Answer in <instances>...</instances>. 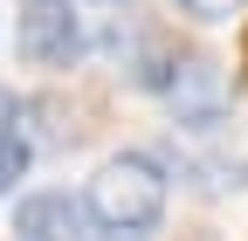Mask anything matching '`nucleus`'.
<instances>
[{
    "mask_svg": "<svg viewBox=\"0 0 248 241\" xmlns=\"http://www.w3.org/2000/svg\"><path fill=\"white\" fill-rule=\"evenodd\" d=\"M83 214L97 227V241H152V227L166 221V166L152 152L104 159L97 179L83 186Z\"/></svg>",
    "mask_w": 248,
    "mask_h": 241,
    "instance_id": "1",
    "label": "nucleus"
},
{
    "mask_svg": "<svg viewBox=\"0 0 248 241\" xmlns=\"http://www.w3.org/2000/svg\"><path fill=\"white\" fill-rule=\"evenodd\" d=\"M14 48L35 69H69L83 55V14L76 0H21L14 7Z\"/></svg>",
    "mask_w": 248,
    "mask_h": 241,
    "instance_id": "2",
    "label": "nucleus"
},
{
    "mask_svg": "<svg viewBox=\"0 0 248 241\" xmlns=\"http://www.w3.org/2000/svg\"><path fill=\"white\" fill-rule=\"evenodd\" d=\"M117 48H124V76L138 90H152V97H166L179 62L193 55V48H179V35L166 21H131V35H117Z\"/></svg>",
    "mask_w": 248,
    "mask_h": 241,
    "instance_id": "3",
    "label": "nucleus"
},
{
    "mask_svg": "<svg viewBox=\"0 0 248 241\" xmlns=\"http://www.w3.org/2000/svg\"><path fill=\"white\" fill-rule=\"evenodd\" d=\"M28 117H35V138L55 145V152H69V145H90L97 138V117H104V97L97 90H42L35 104H28Z\"/></svg>",
    "mask_w": 248,
    "mask_h": 241,
    "instance_id": "4",
    "label": "nucleus"
},
{
    "mask_svg": "<svg viewBox=\"0 0 248 241\" xmlns=\"http://www.w3.org/2000/svg\"><path fill=\"white\" fill-rule=\"evenodd\" d=\"M166 104L179 110V124H193V131L221 124V104H228V76H221V62H214V55H186L179 76H172V90H166Z\"/></svg>",
    "mask_w": 248,
    "mask_h": 241,
    "instance_id": "5",
    "label": "nucleus"
},
{
    "mask_svg": "<svg viewBox=\"0 0 248 241\" xmlns=\"http://www.w3.org/2000/svg\"><path fill=\"white\" fill-rule=\"evenodd\" d=\"M14 241H97V227L69 193H28L14 207Z\"/></svg>",
    "mask_w": 248,
    "mask_h": 241,
    "instance_id": "6",
    "label": "nucleus"
},
{
    "mask_svg": "<svg viewBox=\"0 0 248 241\" xmlns=\"http://www.w3.org/2000/svg\"><path fill=\"white\" fill-rule=\"evenodd\" d=\"M21 172H28V145L21 138H0V193H14Z\"/></svg>",
    "mask_w": 248,
    "mask_h": 241,
    "instance_id": "7",
    "label": "nucleus"
},
{
    "mask_svg": "<svg viewBox=\"0 0 248 241\" xmlns=\"http://www.w3.org/2000/svg\"><path fill=\"white\" fill-rule=\"evenodd\" d=\"M179 7L193 14V21H234V14H241V0H179Z\"/></svg>",
    "mask_w": 248,
    "mask_h": 241,
    "instance_id": "8",
    "label": "nucleus"
},
{
    "mask_svg": "<svg viewBox=\"0 0 248 241\" xmlns=\"http://www.w3.org/2000/svg\"><path fill=\"white\" fill-rule=\"evenodd\" d=\"M0 138H14V97L0 90Z\"/></svg>",
    "mask_w": 248,
    "mask_h": 241,
    "instance_id": "9",
    "label": "nucleus"
},
{
    "mask_svg": "<svg viewBox=\"0 0 248 241\" xmlns=\"http://www.w3.org/2000/svg\"><path fill=\"white\" fill-rule=\"evenodd\" d=\"M241 83H248V28H241Z\"/></svg>",
    "mask_w": 248,
    "mask_h": 241,
    "instance_id": "10",
    "label": "nucleus"
},
{
    "mask_svg": "<svg viewBox=\"0 0 248 241\" xmlns=\"http://www.w3.org/2000/svg\"><path fill=\"white\" fill-rule=\"evenodd\" d=\"M179 241H214V234H207V227H193V234H179Z\"/></svg>",
    "mask_w": 248,
    "mask_h": 241,
    "instance_id": "11",
    "label": "nucleus"
},
{
    "mask_svg": "<svg viewBox=\"0 0 248 241\" xmlns=\"http://www.w3.org/2000/svg\"><path fill=\"white\" fill-rule=\"evenodd\" d=\"M104 7H124V0H104Z\"/></svg>",
    "mask_w": 248,
    "mask_h": 241,
    "instance_id": "12",
    "label": "nucleus"
},
{
    "mask_svg": "<svg viewBox=\"0 0 248 241\" xmlns=\"http://www.w3.org/2000/svg\"><path fill=\"white\" fill-rule=\"evenodd\" d=\"M241 172H248V159H241Z\"/></svg>",
    "mask_w": 248,
    "mask_h": 241,
    "instance_id": "13",
    "label": "nucleus"
}]
</instances>
